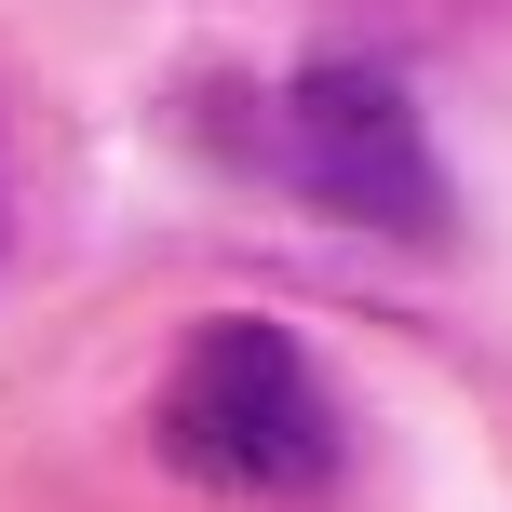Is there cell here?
I'll list each match as a JSON object with an SVG mask.
<instances>
[{
    "mask_svg": "<svg viewBox=\"0 0 512 512\" xmlns=\"http://www.w3.org/2000/svg\"><path fill=\"white\" fill-rule=\"evenodd\" d=\"M149 445H162L176 486L256 499V512L337 499V459H351L324 364H310L283 324H256V310H216V324L176 337V364H162V391H149Z\"/></svg>",
    "mask_w": 512,
    "mask_h": 512,
    "instance_id": "6da1fadb",
    "label": "cell"
},
{
    "mask_svg": "<svg viewBox=\"0 0 512 512\" xmlns=\"http://www.w3.org/2000/svg\"><path fill=\"white\" fill-rule=\"evenodd\" d=\"M283 189H310L324 216H351L378 243H459L432 122H418V95L378 54H310L283 81Z\"/></svg>",
    "mask_w": 512,
    "mask_h": 512,
    "instance_id": "7a4b0ae2",
    "label": "cell"
},
{
    "mask_svg": "<svg viewBox=\"0 0 512 512\" xmlns=\"http://www.w3.org/2000/svg\"><path fill=\"white\" fill-rule=\"evenodd\" d=\"M0 230H14V189H0Z\"/></svg>",
    "mask_w": 512,
    "mask_h": 512,
    "instance_id": "3957f363",
    "label": "cell"
}]
</instances>
